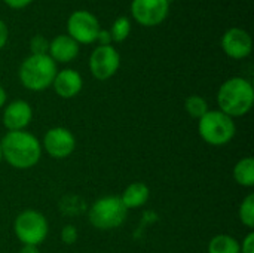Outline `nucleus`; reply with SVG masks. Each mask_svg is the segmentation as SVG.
<instances>
[{"label":"nucleus","instance_id":"obj_1","mask_svg":"<svg viewBox=\"0 0 254 253\" xmlns=\"http://www.w3.org/2000/svg\"><path fill=\"white\" fill-rule=\"evenodd\" d=\"M3 160L18 170H27L34 167L42 158V145L39 139L22 130L7 131L0 140Z\"/></svg>","mask_w":254,"mask_h":253},{"label":"nucleus","instance_id":"obj_2","mask_svg":"<svg viewBox=\"0 0 254 253\" xmlns=\"http://www.w3.org/2000/svg\"><path fill=\"white\" fill-rule=\"evenodd\" d=\"M254 103V89L250 81L246 78H231L225 81L217 91L219 110L231 118L247 115Z\"/></svg>","mask_w":254,"mask_h":253},{"label":"nucleus","instance_id":"obj_3","mask_svg":"<svg viewBox=\"0 0 254 253\" xmlns=\"http://www.w3.org/2000/svg\"><path fill=\"white\" fill-rule=\"evenodd\" d=\"M57 72V63L49 55H30L21 63L18 78L25 89L39 92L52 86Z\"/></svg>","mask_w":254,"mask_h":253},{"label":"nucleus","instance_id":"obj_4","mask_svg":"<svg viewBox=\"0 0 254 253\" xmlns=\"http://www.w3.org/2000/svg\"><path fill=\"white\" fill-rule=\"evenodd\" d=\"M198 133L207 145L225 146L235 137L237 125L234 118L222 110H208L201 119H198Z\"/></svg>","mask_w":254,"mask_h":253},{"label":"nucleus","instance_id":"obj_5","mask_svg":"<svg viewBox=\"0 0 254 253\" xmlns=\"http://www.w3.org/2000/svg\"><path fill=\"white\" fill-rule=\"evenodd\" d=\"M128 216V209L124 206L119 195H106L98 198L89 209L88 218L94 228L110 231L119 228Z\"/></svg>","mask_w":254,"mask_h":253},{"label":"nucleus","instance_id":"obj_6","mask_svg":"<svg viewBox=\"0 0 254 253\" xmlns=\"http://www.w3.org/2000/svg\"><path fill=\"white\" fill-rule=\"evenodd\" d=\"M13 233L22 246H39L46 240L49 225L40 212L28 209L16 216L13 222Z\"/></svg>","mask_w":254,"mask_h":253},{"label":"nucleus","instance_id":"obj_7","mask_svg":"<svg viewBox=\"0 0 254 253\" xmlns=\"http://www.w3.org/2000/svg\"><path fill=\"white\" fill-rule=\"evenodd\" d=\"M100 30L101 27L98 18L85 9L71 12L67 19V34L79 45H89L97 42Z\"/></svg>","mask_w":254,"mask_h":253},{"label":"nucleus","instance_id":"obj_8","mask_svg":"<svg viewBox=\"0 0 254 253\" xmlns=\"http://www.w3.org/2000/svg\"><path fill=\"white\" fill-rule=\"evenodd\" d=\"M121 67V55L112 45H98L89 57V70L98 81H107Z\"/></svg>","mask_w":254,"mask_h":253},{"label":"nucleus","instance_id":"obj_9","mask_svg":"<svg viewBox=\"0 0 254 253\" xmlns=\"http://www.w3.org/2000/svg\"><path fill=\"white\" fill-rule=\"evenodd\" d=\"M170 13V0H132L131 15L143 27L162 24Z\"/></svg>","mask_w":254,"mask_h":253},{"label":"nucleus","instance_id":"obj_10","mask_svg":"<svg viewBox=\"0 0 254 253\" xmlns=\"http://www.w3.org/2000/svg\"><path fill=\"white\" fill-rule=\"evenodd\" d=\"M42 148H45L49 157L55 160H64L74 152L76 137L68 128L54 127L45 133Z\"/></svg>","mask_w":254,"mask_h":253},{"label":"nucleus","instance_id":"obj_11","mask_svg":"<svg viewBox=\"0 0 254 253\" xmlns=\"http://www.w3.org/2000/svg\"><path fill=\"white\" fill-rule=\"evenodd\" d=\"M223 52L234 60H244L253 51V39L241 27H231L222 36Z\"/></svg>","mask_w":254,"mask_h":253},{"label":"nucleus","instance_id":"obj_12","mask_svg":"<svg viewBox=\"0 0 254 253\" xmlns=\"http://www.w3.org/2000/svg\"><path fill=\"white\" fill-rule=\"evenodd\" d=\"M33 119V109L25 100H13L4 107L3 125L7 131H22Z\"/></svg>","mask_w":254,"mask_h":253},{"label":"nucleus","instance_id":"obj_13","mask_svg":"<svg viewBox=\"0 0 254 253\" xmlns=\"http://www.w3.org/2000/svg\"><path fill=\"white\" fill-rule=\"evenodd\" d=\"M52 86H54V91L57 92V95L68 100V98L76 97L82 91L83 79L77 70L64 69V70L57 72L55 79L52 82Z\"/></svg>","mask_w":254,"mask_h":253},{"label":"nucleus","instance_id":"obj_14","mask_svg":"<svg viewBox=\"0 0 254 253\" xmlns=\"http://www.w3.org/2000/svg\"><path fill=\"white\" fill-rule=\"evenodd\" d=\"M48 55L55 63H70L79 55V43L68 34H58L49 40Z\"/></svg>","mask_w":254,"mask_h":253},{"label":"nucleus","instance_id":"obj_15","mask_svg":"<svg viewBox=\"0 0 254 253\" xmlns=\"http://www.w3.org/2000/svg\"><path fill=\"white\" fill-rule=\"evenodd\" d=\"M119 197H121L124 206H125L128 210H131V209H138V207L144 206L146 201L149 200V197H150V189H149V186H147L146 183H143V182H132V183H129V185L124 189L122 195H119Z\"/></svg>","mask_w":254,"mask_h":253},{"label":"nucleus","instance_id":"obj_16","mask_svg":"<svg viewBox=\"0 0 254 253\" xmlns=\"http://www.w3.org/2000/svg\"><path fill=\"white\" fill-rule=\"evenodd\" d=\"M234 179L238 185L244 188L254 186V160L252 157H246L235 164Z\"/></svg>","mask_w":254,"mask_h":253},{"label":"nucleus","instance_id":"obj_17","mask_svg":"<svg viewBox=\"0 0 254 253\" xmlns=\"http://www.w3.org/2000/svg\"><path fill=\"white\" fill-rule=\"evenodd\" d=\"M208 253H240V242L228 234L214 236L207 248Z\"/></svg>","mask_w":254,"mask_h":253},{"label":"nucleus","instance_id":"obj_18","mask_svg":"<svg viewBox=\"0 0 254 253\" xmlns=\"http://www.w3.org/2000/svg\"><path fill=\"white\" fill-rule=\"evenodd\" d=\"M131 27L132 25H131V21H129L128 16H118L113 21V24H112V27L109 30L112 42L121 43V42L127 40L129 33H131Z\"/></svg>","mask_w":254,"mask_h":253},{"label":"nucleus","instance_id":"obj_19","mask_svg":"<svg viewBox=\"0 0 254 253\" xmlns=\"http://www.w3.org/2000/svg\"><path fill=\"white\" fill-rule=\"evenodd\" d=\"M185 109L193 119H201L210 110L207 100L201 95H189L185 101Z\"/></svg>","mask_w":254,"mask_h":253},{"label":"nucleus","instance_id":"obj_20","mask_svg":"<svg viewBox=\"0 0 254 253\" xmlns=\"http://www.w3.org/2000/svg\"><path fill=\"white\" fill-rule=\"evenodd\" d=\"M238 216L240 221L243 222V225H246L247 228H253L254 227V195L249 194L240 204L238 209Z\"/></svg>","mask_w":254,"mask_h":253},{"label":"nucleus","instance_id":"obj_21","mask_svg":"<svg viewBox=\"0 0 254 253\" xmlns=\"http://www.w3.org/2000/svg\"><path fill=\"white\" fill-rule=\"evenodd\" d=\"M30 51H31V55H48L49 40L42 34L33 36L30 40Z\"/></svg>","mask_w":254,"mask_h":253},{"label":"nucleus","instance_id":"obj_22","mask_svg":"<svg viewBox=\"0 0 254 253\" xmlns=\"http://www.w3.org/2000/svg\"><path fill=\"white\" fill-rule=\"evenodd\" d=\"M77 230L73 227V225H65L63 230H61V240L64 245H73L76 243L77 240Z\"/></svg>","mask_w":254,"mask_h":253},{"label":"nucleus","instance_id":"obj_23","mask_svg":"<svg viewBox=\"0 0 254 253\" xmlns=\"http://www.w3.org/2000/svg\"><path fill=\"white\" fill-rule=\"evenodd\" d=\"M240 253H254V234L249 233L243 243H240Z\"/></svg>","mask_w":254,"mask_h":253},{"label":"nucleus","instance_id":"obj_24","mask_svg":"<svg viewBox=\"0 0 254 253\" xmlns=\"http://www.w3.org/2000/svg\"><path fill=\"white\" fill-rule=\"evenodd\" d=\"M4 4H7L10 9H24L27 7L33 0H3Z\"/></svg>","mask_w":254,"mask_h":253},{"label":"nucleus","instance_id":"obj_25","mask_svg":"<svg viewBox=\"0 0 254 253\" xmlns=\"http://www.w3.org/2000/svg\"><path fill=\"white\" fill-rule=\"evenodd\" d=\"M7 39H9V30H7V25L4 24V21L0 19V49L4 48V45L7 43Z\"/></svg>","mask_w":254,"mask_h":253},{"label":"nucleus","instance_id":"obj_26","mask_svg":"<svg viewBox=\"0 0 254 253\" xmlns=\"http://www.w3.org/2000/svg\"><path fill=\"white\" fill-rule=\"evenodd\" d=\"M97 42H100V45H112V37H110L109 30L101 28L98 36H97Z\"/></svg>","mask_w":254,"mask_h":253},{"label":"nucleus","instance_id":"obj_27","mask_svg":"<svg viewBox=\"0 0 254 253\" xmlns=\"http://www.w3.org/2000/svg\"><path fill=\"white\" fill-rule=\"evenodd\" d=\"M19 253H40L37 246H22Z\"/></svg>","mask_w":254,"mask_h":253},{"label":"nucleus","instance_id":"obj_28","mask_svg":"<svg viewBox=\"0 0 254 253\" xmlns=\"http://www.w3.org/2000/svg\"><path fill=\"white\" fill-rule=\"evenodd\" d=\"M6 100H7V94H6V91H4V88L0 85V109L4 106V103H6Z\"/></svg>","mask_w":254,"mask_h":253},{"label":"nucleus","instance_id":"obj_29","mask_svg":"<svg viewBox=\"0 0 254 253\" xmlns=\"http://www.w3.org/2000/svg\"><path fill=\"white\" fill-rule=\"evenodd\" d=\"M3 161V155H1V146H0V163Z\"/></svg>","mask_w":254,"mask_h":253}]
</instances>
